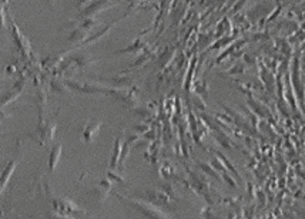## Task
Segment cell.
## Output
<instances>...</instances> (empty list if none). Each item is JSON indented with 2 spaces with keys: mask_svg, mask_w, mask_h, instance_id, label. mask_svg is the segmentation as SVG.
Wrapping results in <instances>:
<instances>
[{
  "mask_svg": "<svg viewBox=\"0 0 305 219\" xmlns=\"http://www.w3.org/2000/svg\"><path fill=\"white\" fill-rule=\"evenodd\" d=\"M146 49V43H143L141 40H136L131 46H128L127 49L124 50H118L115 52V54H123V53H140L141 50Z\"/></svg>",
  "mask_w": 305,
  "mask_h": 219,
  "instance_id": "12",
  "label": "cell"
},
{
  "mask_svg": "<svg viewBox=\"0 0 305 219\" xmlns=\"http://www.w3.org/2000/svg\"><path fill=\"white\" fill-rule=\"evenodd\" d=\"M47 1H50V3H53V1H54V0H47Z\"/></svg>",
  "mask_w": 305,
  "mask_h": 219,
  "instance_id": "18",
  "label": "cell"
},
{
  "mask_svg": "<svg viewBox=\"0 0 305 219\" xmlns=\"http://www.w3.org/2000/svg\"><path fill=\"white\" fill-rule=\"evenodd\" d=\"M62 151H63V147H62V145H54V147L51 148L50 156H49V171H50V172H54V169L57 167V164H59V161H60Z\"/></svg>",
  "mask_w": 305,
  "mask_h": 219,
  "instance_id": "8",
  "label": "cell"
},
{
  "mask_svg": "<svg viewBox=\"0 0 305 219\" xmlns=\"http://www.w3.org/2000/svg\"><path fill=\"white\" fill-rule=\"evenodd\" d=\"M229 74H242L244 73V65L238 64L237 67H234L232 70H229Z\"/></svg>",
  "mask_w": 305,
  "mask_h": 219,
  "instance_id": "16",
  "label": "cell"
},
{
  "mask_svg": "<svg viewBox=\"0 0 305 219\" xmlns=\"http://www.w3.org/2000/svg\"><path fill=\"white\" fill-rule=\"evenodd\" d=\"M114 0H96V1L89 3L84 9H81L80 16H81V19L94 17V16L100 14L102 12H104V10L110 9V7H114Z\"/></svg>",
  "mask_w": 305,
  "mask_h": 219,
  "instance_id": "3",
  "label": "cell"
},
{
  "mask_svg": "<svg viewBox=\"0 0 305 219\" xmlns=\"http://www.w3.org/2000/svg\"><path fill=\"white\" fill-rule=\"evenodd\" d=\"M121 201H124L126 204L130 206H133L134 209H137L139 212H141L146 218L149 219H173L171 217H168L167 214H164L161 209H158L155 205H152L150 202H146L143 199H136V198H128L124 195L115 193Z\"/></svg>",
  "mask_w": 305,
  "mask_h": 219,
  "instance_id": "1",
  "label": "cell"
},
{
  "mask_svg": "<svg viewBox=\"0 0 305 219\" xmlns=\"http://www.w3.org/2000/svg\"><path fill=\"white\" fill-rule=\"evenodd\" d=\"M57 125L54 123H38V129H36V140L40 145H44L47 142L53 141L54 138V131Z\"/></svg>",
  "mask_w": 305,
  "mask_h": 219,
  "instance_id": "4",
  "label": "cell"
},
{
  "mask_svg": "<svg viewBox=\"0 0 305 219\" xmlns=\"http://www.w3.org/2000/svg\"><path fill=\"white\" fill-rule=\"evenodd\" d=\"M46 189L47 193L50 196L51 204L54 206V212L60 214V215H67V217H72V215H86V211L78 208L76 204H73L70 199H66V198H60V196H56L54 192L51 191L50 188L46 185Z\"/></svg>",
  "mask_w": 305,
  "mask_h": 219,
  "instance_id": "2",
  "label": "cell"
},
{
  "mask_svg": "<svg viewBox=\"0 0 305 219\" xmlns=\"http://www.w3.org/2000/svg\"><path fill=\"white\" fill-rule=\"evenodd\" d=\"M66 86L70 87V89H75L77 91H81V93H86V94H106L107 87L106 86H100V84H89V83H80L76 80H67L66 81Z\"/></svg>",
  "mask_w": 305,
  "mask_h": 219,
  "instance_id": "5",
  "label": "cell"
},
{
  "mask_svg": "<svg viewBox=\"0 0 305 219\" xmlns=\"http://www.w3.org/2000/svg\"><path fill=\"white\" fill-rule=\"evenodd\" d=\"M110 189H112V181L107 180V178H104L103 181H100V184L96 187V188H93L91 189V193L96 196V199L97 201H104L106 199V196H107V193L110 192Z\"/></svg>",
  "mask_w": 305,
  "mask_h": 219,
  "instance_id": "6",
  "label": "cell"
},
{
  "mask_svg": "<svg viewBox=\"0 0 305 219\" xmlns=\"http://www.w3.org/2000/svg\"><path fill=\"white\" fill-rule=\"evenodd\" d=\"M50 87L54 93H59V94H64V93L69 91V87H64L63 84H62L60 81H57V80H53V81H51Z\"/></svg>",
  "mask_w": 305,
  "mask_h": 219,
  "instance_id": "15",
  "label": "cell"
},
{
  "mask_svg": "<svg viewBox=\"0 0 305 219\" xmlns=\"http://www.w3.org/2000/svg\"><path fill=\"white\" fill-rule=\"evenodd\" d=\"M120 155H121V140L117 138L114 142V154H113L112 161H110V168H112V169H114L115 165H117V162H118V159H120Z\"/></svg>",
  "mask_w": 305,
  "mask_h": 219,
  "instance_id": "13",
  "label": "cell"
},
{
  "mask_svg": "<svg viewBox=\"0 0 305 219\" xmlns=\"http://www.w3.org/2000/svg\"><path fill=\"white\" fill-rule=\"evenodd\" d=\"M87 39H89V31L83 30L81 27H77L75 30H72L70 34H69V41L70 43H78V41L84 43Z\"/></svg>",
  "mask_w": 305,
  "mask_h": 219,
  "instance_id": "9",
  "label": "cell"
},
{
  "mask_svg": "<svg viewBox=\"0 0 305 219\" xmlns=\"http://www.w3.org/2000/svg\"><path fill=\"white\" fill-rule=\"evenodd\" d=\"M100 25L99 20H96L94 17H87V19H81L78 20V27H81L83 30L90 31V30H94V27H97Z\"/></svg>",
  "mask_w": 305,
  "mask_h": 219,
  "instance_id": "11",
  "label": "cell"
},
{
  "mask_svg": "<svg viewBox=\"0 0 305 219\" xmlns=\"http://www.w3.org/2000/svg\"><path fill=\"white\" fill-rule=\"evenodd\" d=\"M20 93L22 91L17 90V91H13V93H9V94H6L4 97H1L0 98V107H4L6 104H9L10 101H14L19 95H20Z\"/></svg>",
  "mask_w": 305,
  "mask_h": 219,
  "instance_id": "14",
  "label": "cell"
},
{
  "mask_svg": "<svg viewBox=\"0 0 305 219\" xmlns=\"http://www.w3.org/2000/svg\"><path fill=\"white\" fill-rule=\"evenodd\" d=\"M100 128H102V123H93V124H89L86 128H84V131H83V138H84V141H91L97 134H99V131H100Z\"/></svg>",
  "mask_w": 305,
  "mask_h": 219,
  "instance_id": "10",
  "label": "cell"
},
{
  "mask_svg": "<svg viewBox=\"0 0 305 219\" xmlns=\"http://www.w3.org/2000/svg\"><path fill=\"white\" fill-rule=\"evenodd\" d=\"M118 20H120V19H118ZM118 20H117V22H118ZM117 22H113V23H110L109 26H106V27H104V29H103V30H100V31H97L96 34L90 36L89 39L86 40L84 43H81V44H80V47H86V46H90V44H94L96 41H99V40L102 39V37H104V36H106V34H107V33H109V31H110V30H112V29H113V27L115 26V23H117Z\"/></svg>",
  "mask_w": 305,
  "mask_h": 219,
  "instance_id": "7",
  "label": "cell"
},
{
  "mask_svg": "<svg viewBox=\"0 0 305 219\" xmlns=\"http://www.w3.org/2000/svg\"><path fill=\"white\" fill-rule=\"evenodd\" d=\"M90 3V0H78V3H77V7L78 9H84L87 4Z\"/></svg>",
  "mask_w": 305,
  "mask_h": 219,
  "instance_id": "17",
  "label": "cell"
}]
</instances>
